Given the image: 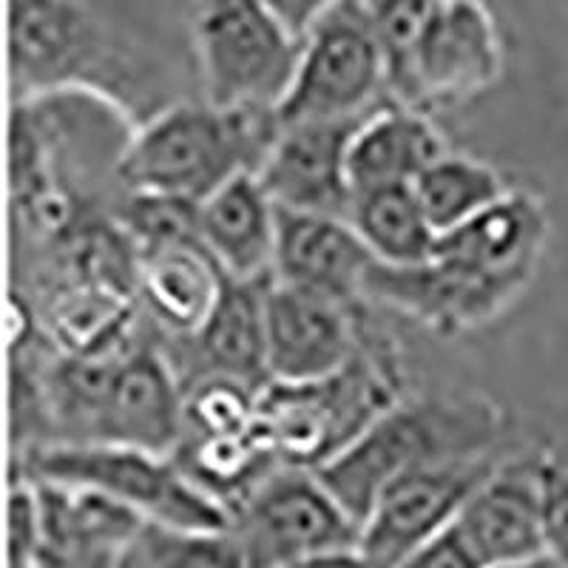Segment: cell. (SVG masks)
Wrapping results in <instances>:
<instances>
[{"instance_id":"1","label":"cell","mask_w":568,"mask_h":568,"mask_svg":"<svg viewBox=\"0 0 568 568\" xmlns=\"http://www.w3.org/2000/svg\"><path fill=\"white\" fill-rule=\"evenodd\" d=\"M549 242V213L537 194L511 187L466 225L438 236L420 267H369L364 298L435 333H466L511 311L537 276Z\"/></svg>"},{"instance_id":"2","label":"cell","mask_w":568,"mask_h":568,"mask_svg":"<svg viewBox=\"0 0 568 568\" xmlns=\"http://www.w3.org/2000/svg\"><path fill=\"white\" fill-rule=\"evenodd\" d=\"M278 134L276 114L171 103L136 125L114 160L129 194L205 202L242 174H256Z\"/></svg>"},{"instance_id":"3","label":"cell","mask_w":568,"mask_h":568,"mask_svg":"<svg viewBox=\"0 0 568 568\" xmlns=\"http://www.w3.org/2000/svg\"><path fill=\"white\" fill-rule=\"evenodd\" d=\"M504 424V413L484 395L398 400L313 471L364 526L378 495L398 475L438 460L495 455Z\"/></svg>"},{"instance_id":"4","label":"cell","mask_w":568,"mask_h":568,"mask_svg":"<svg viewBox=\"0 0 568 568\" xmlns=\"http://www.w3.org/2000/svg\"><path fill=\"white\" fill-rule=\"evenodd\" d=\"M369 324V322H367ZM393 344L364 329L347 369L318 384H267L258 395V435L282 466L318 469L400 400Z\"/></svg>"},{"instance_id":"5","label":"cell","mask_w":568,"mask_h":568,"mask_svg":"<svg viewBox=\"0 0 568 568\" xmlns=\"http://www.w3.org/2000/svg\"><path fill=\"white\" fill-rule=\"evenodd\" d=\"M187 27L205 103L276 114L296 78L304 40L265 0H191Z\"/></svg>"},{"instance_id":"6","label":"cell","mask_w":568,"mask_h":568,"mask_svg":"<svg viewBox=\"0 0 568 568\" xmlns=\"http://www.w3.org/2000/svg\"><path fill=\"white\" fill-rule=\"evenodd\" d=\"M14 471L43 484L98 491L145 524L169 529H231L233 524L225 506L194 486L174 455L109 444L32 446L14 458Z\"/></svg>"},{"instance_id":"7","label":"cell","mask_w":568,"mask_h":568,"mask_svg":"<svg viewBox=\"0 0 568 568\" xmlns=\"http://www.w3.org/2000/svg\"><path fill=\"white\" fill-rule=\"evenodd\" d=\"M9 63L14 100L89 89L123 105L116 83L136 78V54L125 52L83 0H12Z\"/></svg>"},{"instance_id":"8","label":"cell","mask_w":568,"mask_h":568,"mask_svg":"<svg viewBox=\"0 0 568 568\" xmlns=\"http://www.w3.org/2000/svg\"><path fill=\"white\" fill-rule=\"evenodd\" d=\"M389 103L387 60L364 0H342L304 38L296 78L276 109V123L362 120Z\"/></svg>"},{"instance_id":"9","label":"cell","mask_w":568,"mask_h":568,"mask_svg":"<svg viewBox=\"0 0 568 568\" xmlns=\"http://www.w3.org/2000/svg\"><path fill=\"white\" fill-rule=\"evenodd\" d=\"M256 568H296L324 551L362 540V526L304 466H278L233 515Z\"/></svg>"},{"instance_id":"10","label":"cell","mask_w":568,"mask_h":568,"mask_svg":"<svg viewBox=\"0 0 568 568\" xmlns=\"http://www.w3.org/2000/svg\"><path fill=\"white\" fill-rule=\"evenodd\" d=\"M504 74V43L484 0H440L393 103L433 114L480 98Z\"/></svg>"},{"instance_id":"11","label":"cell","mask_w":568,"mask_h":568,"mask_svg":"<svg viewBox=\"0 0 568 568\" xmlns=\"http://www.w3.org/2000/svg\"><path fill=\"white\" fill-rule=\"evenodd\" d=\"M367 311L271 278L265 296L271 384L327 382L353 364L364 344Z\"/></svg>"},{"instance_id":"12","label":"cell","mask_w":568,"mask_h":568,"mask_svg":"<svg viewBox=\"0 0 568 568\" xmlns=\"http://www.w3.org/2000/svg\"><path fill=\"white\" fill-rule=\"evenodd\" d=\"M497 455L453 458L409 469L378 495L362 526V546L398 568L424 542L455 526L466 500L497 466Z\"/></svg>"},{"instance_id":"13","label":"cell","mask_w":568,"mask_h":568,"mask_svg":"<svg viewBox=\"0 0 568 568\" xmlns=\"http://www.w3.org/2000/svg\"><path fill=\"white\" fill-rule=\"evenodd\" d=\"M185 438V389L165 347L131 344L105 384L91 444L174 455Z\"/></svg>"},{"instance_id":"14","label":"cell","mask_w":568,"mask_h":568,"mask_svg":"<svg viewBox=\"0 0 568 568\" xmlns=\"http://www.w3.org/2000/svg\"><path fill=\"white\" fill-rule=\"evenodd\" d=\"M364 120L367 116L278 125L276 140L256 171L271 200L284 211L349 220L355 200L349 145Z\"/></svg>"},{"instance_id":"15","label":"cell","mask_w":568,"mask_h":568,"mask_svg":"<svg viewBox=\"0 0 568 568\" xmlns=\"http://www.w3.org/2000/svg\"><path fill=\"white\" fill-rule=\"evenodd\" d=\"M484 568L546 555L542 540L540 458H500L455 520Z\"/></svg>"},{"instance_id":"16","label":"cell","mask_w":568,"mask_h":568,"mask_svg":"<svg viewBox=\"0 0 568 568\" xmlns=\"http://www.w3.org/2000/svg\"><path fill=\"white\" fill-rule=\"evenodd\" d=\"M40 549L34 568H116L136 551L145 520L105 495L34 480Z\"/></svg>"},{"instance_id":"17","label":"cell","mask_w":568,"mask_h":568,"mask_svg":"<svg viewBox=\"0 0 568 568\" xmlns=\"http://www.w3.org/2000/svg\"><path fill=\"white\" fill-rule=\"evenodd\" d=\"M369 267L373 256L349 220L278 207L276 282L344 304H362Z\"/></svg>"},{"instance_id":"18","label":"cell","mask_w":568,"mask_h":568,"mask_svg":"<svg viewBox=\"0 0 568 568\" xmlns=\"http://www.w3.org/2000/svg\"><path fill=\"white\" fill-rule=\"evenodd\" d=\"M278 207L256 174H242L200 202V245L236 282L273 278Z\"/></svg>"},{"instance_id":"19","label":"cell","mask_w":568,"mask_h":568,"mask_svg":"<svg viewBox=\"0 0 568 568\" xmlns=\"http://www.w3.org/2000/svg\"><path fill=\"white\" fill-rule=\"evenodd\" d=\"M265 282H236L227 278L220 302L213 307L205 327L191 338H180L194 353V369L185 375L182 389L205 375H225L262 389L271 384L267 375V338H265ZM171 342V338H169Z\"/></svg>"},{"instance_id":"20","label":"cell","mask_w":568,"mask_h":568,"mask_svg":"<svg viewBox=\"0 0 568 568\" xmlns=\"http://www.w3.org/2000/svg\"><path fill=\"white\" fill-rule=\"evenodd\" d=\"M449 140L433 114L389 103L358 125L349 145L355 196L375 187L415 185L433 162L449 154Z\"/></svg>"},{"instance_id":"21","label":"cell","mask_w":568,"mask_h":568,"mask_svg":"<svg viewBox=\"0 0 568 568\" xmlns=\"http://www.w3.org/2000/svg\"><path fill=\"white\" fill-rule=\"evenodd\" d=\"M227 276L200 242L165 247L140 258L136 291L156 327L171 342L196 336L225 291Z\"/></svg>"},{"instance_id":"22","label":"cell","mask_w":568,"mask_h":568,"mask_svg":"<svg viewBox=\"0 0 568 568\" xmlns=\"http://www.w3.org/2000/svg\"><path fill=\"white\" fill-rule=\"evenodd\" d=\"M349 225L375 265L398 271L426 265L438 245V233L413 185L375 187L358 194L349 211Z\"/></svg>"},{"instance_id":"23","label":"cell","mask_w":568,"mask_h":568,"mask_svg":"<svg viewBox=\"0 0 568 568\" xmlns=\"http://www.w3.org/2000/svg\"><path fill=\"white\" fill-rule=\"evenodd\" d=\"M174 460L211 500L236 515L251 491L278 469V458L262 435H185Z\"/></svg>"},{"instance_id":"24","label":"cell","mask_w":568,"mask_h":568,"mask_svg":"<svg viewBox=\"0 0 568 568\" xmlns=\"http://www.w3.org/2000/svg\"><path fill=\"white\" fill-rule=\"evenodd\" d=\"M413 187L438 236L471 222L511 191L491 162L455 151L433 162Z\"/></svg>"},{"instance_id":"25","label":"cell","mask_w":568,"mask_h":568,"mask_svg":"<svg viewBox=\"0 0 568 568\" xmlns=\"http://www.w3.org/2000/svg\"><path fill=\"white\" fill-rule=\"evenodd\" d=\"M136 555L142 568H256L233 529H169L145 524Z\"/></svg>"},{"instance_id":"26","label":"cell","mask_w":568,"mask_h":568,"mask_svg":"<svg viewBox=\"0 0 568 568\" xmlns=\"http://www.w3.org/2000/svg\"><path fill=\"white\" fill-rule=\"evenodd\" d=\"M116 227L134 247L136 258L174 245L200 242V205L154 194H129L111 207Z\"/></svg>"},{"instance_id":"27","label":"cell","mask_w":568,"mask_h":568,"mask_svg":"<svg viewBox=\"0 0 568 568\" xmlns=\"http://www.w3.org/2000/svg\"><path fill=\"white\" fill-rule=\"evenodd\" d=\"M258 389L205 375L185 387V435H251L258 433Z\"/></svg>"},{"instance_id":"28","label":"cell","mask_w":568,"mask_h":568,"mask_svg":"<svg viewBox=\"0 0 568 568\" xmlns=\"http://www.w3.org/2000/svg\"><path fill=\"white\" fill-rule=\"evenodd\" d=\"M438 3L440 0H364L369 27L378 38L384 60H387L389 98H395L398 85L407 78L420 34Z\"/></svg>"},{"instance_id":"29","label":"cell","mask_w":568,"mask_h":568,"mask_svg":"<svg viewBox=\"0 0 568 568\" xmlns=\"http://www.w3.org/2000/svg\"><path fill=\"white\" fill-rule=\"evenodd\" d=\"M540 495L546 555L568 568V460L540 458Z\"/></svg>"},{"instance_id":"30","label":"cell","mask_w":568,"mask_h":568,"mask_svg":"<svg viewBox=\"0 0 568 568\" xmlns=\"http://www.w3.org/2000/svg\"><path fill=\"white\" fill-rule=\"evenodd\" d=\"M40 549V495L32 478L14 471L9 497V557L12 568H34Z\"/></svg>"},{"instance_id":"31","label":"cell","mask_w":568,"mask_h":568,"mask_svg":"<svg viewBox=\"0 0 568 568\" xmlns=\"http://www.w3.org/2000/svg\"><path fill=\"white\" fill-rule=\"evenodd\" d=\"M398 568H484L478 562V557L471 555L469 546L464 542V537L458 535L455 526H449L446 531H440L438 537H433L429 542H424L418 551L400 562Z\"/></svg>"},{"instance_id":"32","label":"cell","mask_w":568,"mask_h":568,"mask_svg":"<svg viewBox=\"0 0 568 568\" xmlns=\"http://www.w3.org/2000/svg\"><path fill=\"white\" fill-rule=\"evenodd\" d=\"M271 12L291 29L296 38H307L318 20L327 18L342 0H265Z\"/></svg>"},{"instance_id":"33","label":"cell","mask_w":568,"mask_h":568,"mask_svg":"<svg viewBox=\"0 0 568 568\" xmlns=\"http://www.w3.org/2000/svg\"><path fill=\"white\" fill-rule=\"evenodd\" d=\"M296 568H393L387 562H382L378 557L369 555L362 542L355 546H344V549L324 551V555L311 557V560L298 562Z\"/></svg>"},{"instance_id":"34","label":"cell","mask_w":568,"mask_h":568,"mask_svg":"<svg viewBox=\"0 0 568 568\" xmlns=\"http://www.w3.org/2000/svg\"><path fill=\"white\" fill-rule=\"evenodd\" d=\"M497 568H562L555 557L540 555L535 560H524V562H511V566H497Z\"/></svg>"}]
</instances>
